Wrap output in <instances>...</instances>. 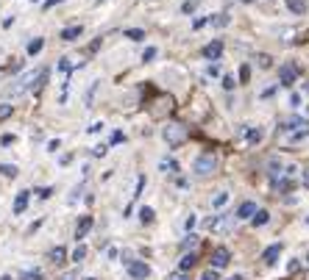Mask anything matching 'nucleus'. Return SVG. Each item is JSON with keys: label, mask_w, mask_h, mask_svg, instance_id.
I'll return each instance as SVG.
<instances>
[{"label": "nucleus", "mask_w": 309, "mask_h": 280, "mask_svg": "<svg viewBox=\"0 0 309 280\" xmlns=\"http://www.w3.org/2000/svg\"><path fill=\"white\" fill-rule=\"evenodd\" d=\"M243 3H254V0H243Z\"/></svg>", "instance_id": "51"}, {"label": "nucleus", "mask_w": 309, "mask_h": 280, "mask_svg": "<svg viewBox=\"0 0 309 280\" xmlns=\"http://www.w3.org/2000/svg\"><path fill=\"white\" fill-rule=\"evenodd\" d=\"M70 70H73V67H70V59H61L59 61V72H64V75H67Z\"/></svg>", "instance_id": "38"}, {"label": "nucleus", "mask_w": 309, "mask_h": 280, "mask_svg": "<svg viewBox=\"0 0 309 280\" xmlns=\"http://www.w3.org/2000/svg\"><path fill=\"white\" fill-rule=\"evenodd\" d=\"M140 219L145 222V225H151V222L156 219V214H153V208H148V205H145V208L140 211Z\"/></svg>", "instance_id": "22"}, {"label": "nucleus", "mask_w": 309, "mask_h": 280, "mask_svg": "<svg viewBox=\"0 0 309 280\" xmlns=\"http://www.w3.org/2000/svg\"><path fill=\"white\" fill-rule=\"evenodd\" d=\"M212 23L218 25V28H226V25H229V17H226V14H218V17H215Z\"/></svg>", "instance_id": "34"}, {"label": "nucleus", "mask_w": 309, "mask_h": 280, "mask_svg": "<svg viewBox=\"0 0 309 280\" xmlns=\"http://www.w3.org/2000/svg\"><path fill=\"white\" fill-rule=\"evenodd\" d=\"M81 34H84V28H81V25H70V28L61 31V39H64V42H73V39H78Z\"/></svg>", "instance_id": "15"}, {"label": "nucleus", "mask_w": 309, "mask_h": 280, "mask_svg": "<svg viewBox=\"0 0 309 280\" xmlns=\"http://www.w3.org/2000/svg\"><path fill=\"white\" fill-rule=\"evenodd\" d=\"M20 280H42V274H39L37 269H31V272H23V274H20Z\"/></svg>", "instance_id": "30"}, {"label": "nucleus", "mask_w": 309, "mask_h": 280, "mask_svg": "<svg viewBox=\"0 0 309 280\" xmlns=\"http://www.w3.org/2000/svg\"><path fill=\"white\" fill-rule=\"evenodd\" d=\"M95 155H97V158H100V155H106V147H103V144H97V147H95Z\"/></svg>", "instance_id": "48"}, {"label": "nucleus", "mask_w": 309, "mask_h": 280, "mask_svg": "<svg viewBox=\"0 0 309 280\" xmlns=\"http://www.w3.org/2000/svg\"><path fill=\"white\" fill-rule=\"evenodd\" d=\"M220 56H223V42H220V39H215V42H209V45L203 48V59L218 61Z\"/></svg>", "instance_id": "7"}, {"label": "nucleus", "mask_w": 309, "mask_h": 280, "mask_svg": "<svg viewBox=\"0 0 309 280\" xmlns=\"http://www.w3.org/2000/svg\"><path fill=\"white\" fill-rule=\"evenodd\" d=\"M34 3H39V0H34Z\"/></svg>", "instance_id": "53"}, {"label": "nucleus", "mask_w": 309, "mask_h": 280, "mask_svg": "<svg viewBox=\"0 0 309 280\" xmlns=\"http://www.w3.org/2000/svg\"><path fill=\"white\" fill-rule=\"evenodd\" d=\"M206 23H209V20H206V17H198V20H195V23H192V28H203Z\"/></svg>", "instance_id": "42"}, {"label": "nucleus", "mask_w": 309, "mask_h": 280, "mask_svg": "<svg viewBox=\"0 0 309 280\" xmlns=\"http://www.w3.org/2000/svg\"><path fill=\"white\" fill-rule=\"evenodd\" d=\"M170 108H173V97H167V95L159 97V103H153V114H156V117H164Z\"/></svg>", "instance_id": "10"}, {"label": "nucleus", "mask_w": 309, "mask_h": 280, "mask_svg": "<svg viewBox=\"0 0 309 280\" xmlns=\"http://www.w3.org/2000/svg\"><path fill=\"white\" fill-rule=\"evenodd\" d=\"M128 274H131V280H145L151 274V266L145 261H128Z\"/></svg>", "instance_id": "4"}, {"label": "nucleus", "mask_w": 309, "mask_h": 280, "mask_svg": "<svg viewBox=\"0 0 309 280\" xmlns=\"http://www.w3.org/2000/svg\"><path fill=\"white\" fill-rule=\"evenodd\" d=\"M229 261H231V252L226 250V247H218V250L212 252V266H215V269L229 266Z\"/></svg>", "instance_id": "6"}, {"label": "nucleus", "mask_w": 309, "mask_h": 280, "mask_svg": "<svg viewBox=\"0 0 309 280\" xmlns=\"http://www.w3.org/2000/svg\"><path fill=\"white\" fill-rule=\"evenodd\" d=\"M126 39L140 42V39H145V31H142V28H128V31H126Z\"/></svg>", "instance_id": "20"}, {"label": "nucleus", "mask_w": 309, "mask_h": 280, "mask_svg": "<svg viewBox=\"0 0 309 280\" xmlns=\"http://www.w3.org/2000/svg\"><path fill=\"white\" fill-rule=\"evenodd\" d=\"M245 136H248V142H251V144H256V142L262 139V131H259V128H251V131L245 133Z\"/></svg>", "instance_id": "28"}, {"label": "nucleus", "mask_w": 309, "mask_h": 280, "mask_svg": "<svg viewBox=\"0 0 309 280\" xmlns=\"http://www.w3.org/2000/svg\"><path fill=\"white\" fill-rule=\"evenodd\" d=\"M59 3H64V0H45V9H53V6H59Z\"/></svg>", "instance_id": "45"}, {"label": "nucleus", "mask_w": 309, "mask_h": 280, "mask_svg": "<svg viewBox=\"0 0 309 280\" xmlns=\"http://www.w3.org/2000/svg\"><path fill=\"white\" fill-rule=\"evenodd\" d=\"M0 172L6 175V178H14V175H17V167H12V164H0Z\"/></svg>", "instance_id": "29"}, {"label": "nucleus", "mask_w": 309, "mask_h": 280, "mask_svg": "<svg viewBox=\"0 0 309 280\" xmlns=\"http://www.w3.org/2000/svg\"><path fill=\"white\" fill-rule=\"evenodd\" d=\"M184 225H187V230H192V227H195V216L189 214V216H187V222H184Z\"/></svg>", "instance_id": "47"}, {"label": "nucleus", "mask_w": 309, "mask_h": 280, "mask_svg": "<svg viewBox=\"0 0 309 280\" xmlns=\"http://www.w3.org/2000/svg\"><path fill=\"white\" fill-rule=\"evenodd\" d=\"M195 6H198V0H187V3L181 6V12H184V14H189V12H195Z\"/></svg>", "instance_id": "36"}, {"label": "nucleus", "mask_w": 309, "mask_h": 280, "mask_svg": "<svg viewBox=\"0 0 309 280\" xmlns=\"http://www.w3.org/2000/svg\"><path fill=\"white\" fill-rule=\"evenodd\" d=\"M229 225H231V219L229 216H212V219H206V227L209 230H229Z\"/></svg>", "instance_id": "9"}, {"label": "nucleus", "mask_w": 309, "mask_h": 280, "mask_svg": "<svg viewBox=\"0 0 309 280\" xmlns=\"http://www.w3.org/2000/svg\"><path fill=\"white\" fill-rule=\"evenodd\" d=\"M195 244H198V236H195V233H189V236L181 241V250H189V247H195Z\"/></svg>", "instance_id": "27"}, {"label": "nucleus", "mask_w": 309, "mask_h": 280, "mask_svg": "<svg viewBox=\"0 0 309 280\" xmlns=\"http://www.w3.org/2000/svg\"><path fill=\"white\" fill-rule=\"evenodd\" d=\"M195 261H198V255H195V252H187V255H184L181 261H178V266H181V272H187V269H192V266H195Z\"/></svg>", "instance_id": "17"}, {"label": "nucleus", "mask_w": 309, "mask_h": 280, "mask_svg": "<svg viewBox=\"0 0 309 280\" xmlns=\"http://www.w3.org/2000/svg\"><path fill=\"white\" fill-rule=\"evenodd\" d=\"M164 139H167V144H181V142H187V136H189V131L184 125H178V122H170V125H164Z\"/></svg>", "instance_id": "3"}, {"label": "nucleus", "mask_w": 309, "mask_h": 280, "mask_svg": "<svg viewBox=\"0 0 309 280\" xmlns=\"http://www.w3.org/2000/svg\"><path fill=\"white\" fill-rule=\"evenodd\" d=\"M226 203H229V194H226V191H220V194L212 200V205H215V208H223Z\"/></svg>", "instance_id": "25"}, {"label": "nucleus", "mask_w": 309, "mask_h": 280, "mask_svg": "<svg viewBox=\"0 0 309 280\" xmlns=\"http://www.w3.org/2000/svg\"><path fill=\"white\" fill-rule=\"evenodd\" d=\"M50 263H56V266H61V263L67 261V247H53V250L48 252Z\"/></svg>", "instance_id": "14"}, {"label": "nucleus", "mask_w": 309, "mask_h": 280, "mask_svg": "<svg viewBox=\"0 0 309 280\" xmlns=\"http://www.w3.org/2000/svg\"><path fill=\"white\" fill-rule=\"evenodd\" d=\"M86 280H95V277H86Z\"/></svg>", "instance_id": "52"}, {"label": "nucleus", "mask_w": 309, "mask_h": 280, "mask_svg": "<svg viewBox=\"0 0 309 280\" xmlns=\"http://www.w3.org/2000/svg\"><path fill=\"white\" fill-rule=\"evenodd\" d=\"M28 200H31V191H20L17 200H14V214H25V208H28Z\"/></svg>", "instance_id": "12"}, {"label": "nucleus", "mask_w": 309, "mask_h": 280, "mask_svg": "<svg viewBox=\"0 0 309 280\" xmlns=\"http://www.w3.org/2000/svg\"><path fill=\"white\" fill-rule=\"evenodd\" d=\"M248 78H251V67L243 64V67H240V81H243V84H248Z\"/></svg>", "instance_id": "32"}, {"label": "nucleus", "mask_w": 309, "mask_h": 280, "mask_svg": "<svg viewBox=\"0 0 309 280\" xmlns=\"http://www.w3.org/2000/svg\"><path fill=\"white\" fill-rule=\"evenodd\" d=\"M0 280H12V277H9V274H3V277H0Z\"/></svg>", "instance_id": "50"}, {"label": "nucleus", "mask_w": 309, "mask_h": 280, "mask_svg": "<svg viewBox=\"0 0 309 280\" xmlns=\"http://www.w3.org/2000/svg\"><path fill=\"white\" fill-rule=\"evenodd\" d=\"M162 169H164V172H178V164L173 161V158H164V161H162Z\"/></svg>", "instance_id": "26"}, {"label": "nucleus", "mask_w": 309, "mask_h": 280, "mask_svg": "<svg viewBox=\"0 0 309 280\" xmlns=\"http://www.w3.org/2000/svg\"><path fill=\"white\" fill-rule=\"evenodd\" d=\"M59 144H61V142H59V139H53V142H50V144H48V150H50V153H56V150H59Z\"/></svg>", "instance_id": "46"}, {"label": "nucleus", "mask_w": 309, "mask_h": 280, "mask_svg": "<svg viewBox=\"0 0 309 280\" xmlns=\"http://www.w3.org/2000/svg\"><path fill=\"white\" fill-rule=\"evenodd\" d=\"M84 258H86V247L78 244V247H75V252H73V263H81Z\"/></svg>", "instance_id": "23"}, {"label": "nucleus", "mask_w": 309, "mask_h": 280, "mask_svg": "<svg viewBox=\"0 0 309 280\" xmlns=\"http://www.w3.org/2000/svg\"><path fill=\"white\" fill-rule=\"evenodd\" d=\"M295 78H298V67L295 64H284L279 70V84L281 86H292L295 84Z\"/></svg>", "instance_id": "5"}, {"label": "nucleus", "mask_w": 309, "mask_h": 280, "mask_svg": "<svg viewBox=\"0 0 309 280\" xmlns=\"http://www.w3.org/2000/svg\"><path fill=\"white\" fill-rule=\"evenodd\" d=\"M295 128H309L306 125V119H301V117H290L284 122V125H281V131H295Z\"/></svg>", "instance_id": "16"}, {"label": "nucleus", "mask_w": 309, "mask_h": 280, "mask_svg": "<svg viewBox=\"0 0 309 280\" xmlns=\"http://www.w3.org/2000/svg\"><path fill=\"white\" fill-rule=\"evenodd\" d=\"M42 45H45V39H31L28 42V56H37L39 50H42Z\"/></svg>", "instance_id": "21"}, {"label": "nucleus", "mask_w": 309, "mask_h": 280, "mask_svg": "<svg viewBox=\"0 0 309 280\" xmlns=\"http://www.w3.org/2000/svg\"><path fill=\"white\" fill-rule=\"evenodd\" d=\"M153 59H156V48H148L145 53H142V61L148 64V61H153Z\"/></svg>", "instance_id": "35"}, {"label": "nucleus", "mask_w": 309, "mask_h": 280, "mask_svg": "<svg viewBox=\"0 0 309 280\" xmlns=\"http://www.w3.org/2000/svg\"><path fill=\"white\" fill-rule=\"evenodd\" d=\"M281 255V244H270L265 250V255H262V261L267 263V266H273V263H276V258Z\"/></svg>", "instance_id": "13"}, {"label": "nucleus", "mask_w": 309, "mask_h": 280, "mask_svg": "<svg viewBox=\"0 0 309 280\" xmlns=\"http://www.w3.org/2000/svg\"><path fill=\"white\" fill-rule=\"evenodd\" d=\"M34 194H39V197H42V200H48V197L53 194V189H50V186H42V189H37V191H34Z\"/></svg>", "instance_id": "33"}, {"label": "nucleus", "mask_w": 309, "mask_h": 280, "mask_svg": "<svg viewBox=\"0 0 309 280\" xmlns=\"http://www.w3.org/2000/svg\"><path fill=\"white\" fill-rule=\"evenodd\" d=\"M167 280H189V277H187V274H184V272H176V274H170Z\"/></svg>", "instance_id": "43"}, {"label": "nucleus", "mask_w": 309, "mask_h": 280, "mask_svg": "<svg viewBox=\"0 0 309 280\" xmlns=\"http://www.w3.org/2000/svg\"><path fill=\"white\" fill-rule=\"evenodd\" d=\"M234 86H237V84H234V78H231V75H223V89H229V92H231Z\"/></svg>", "instance_id": "37"}, {"label": "nucleus", "mask_w": 309, "mask_h": 280, "mask_svg": "<svg viewBox=\"0 0 309 280\" xmlns=\"http://www.w3.org/2000/svg\"><path fill=\"white\" fill-rule=\"evenodd\" d=\"M306 261H309V255H306Z\"/></svg>", "instance_id": "54"}, {"label": "nucleus", "mask_w": 309, "mask_h": 280, "mask_svg": "<svg viewBox=\"0 0 309 280\" xmlns=\"http://www.w3.org/2000/svg\"><path fill=\"white\" fill-rule=\"evenodd\" d=\"M306 136H309V128H301V131H295L290 136V142H301V139H306Z\"/></svg>", "instance_id": "31"}, {"label": "nucleus", "mask_w": 309, "mask_h": 280, "mask_svg": "<svg viewBox=\"0 0 309 280\" xmlns=\"http://www.w3.org/2000/svg\"><path fill=\"white\" fill-rule=\"evenodd\" d=\"M270 64H273V61H270V56H265V53H262V56H259V67H262V70H267Z\"/></svg>", "instance_id": "39"}, {"label": "nucleus", "mask_w": 309, "mask_h": 280, "mask_svg": "<svg viewBox=\"0 0 309 280\" xmlns=\"http://www.w3.org/2000/svg\"><path fill=\"white\" fill-rule=\"evenodd\" d=\"M42 84H48V70H34V72L20 78L9 92H12V95H20V92H28V89H39Z\"/></svg>", "instance_id": "1"}, {"label": "nucleus", "mask_w": 309, "mask_h": 280, "mask_svg": "<svg viewBox=\"0 0 309 280\" xmlns=\"http://www.w3.org/2000/svg\"><path fill=\"white\" fill-rule=\"evenodd\" d=\"M195 175H212L215 169H218V155L215 153H200L198 158H195Z\"/></svg>", "instance_id": "2"}, {"label": "nucleus", "mask_w": 309, "mask_h": 280, "mask_svg": "<svg viewBox=\"0 0 309 280\" xmlns=\"http://www.w3.org/2000/svg\"><path fill=\"white\" fill-rule=\"evenodd\" d=\"M14 114V108L9 106V103H0V122H3V119H9Z\"/></svg>", "instance_id": "24"}, {"label": "nucleus", "mask_w": 309, "mask_h": 280, "mask_svg": "<svg viewBox=\"0 0 309 280\" xmlns=\"http://www.w3.org/2000/svg\"><path fill=\"white\" fill-rule=\"evenodd\" d=\"M123 139H126V136H123V133H120V131H117V133H112V144H120V142H123Z\"/></svg>", "instance_id": "41"}, {"label": "nucleus", "mask_w": 309, "mask_h": 280, "mask_svg": "<svg viewBox=\"0 0 309 280\" xmlns=\"http://www.w3.org/2000/svg\"><path fill=\"white\" fill-rule=\"evenodd\" d=\"M200 280H218V272H215V269H209V272L200 274Z\"/></svg>", "instance_id": "40"}, {"label": "nucleus", "mask_w": 309, "mask_h": 280, "mask_svg": "<svg viewBox=\"0 0 309 280\" xmlns=\"http://www.w3.org/2000/svg\"><path fill=\"white\" fill-rule=\"evenodd\" d=\"M254 214H256V205L251 203V200H245V203L237 208V219H254Z\"/></svg>", "instance_id": "11"}, {"label": "nucleus", "mask_w": 309, "mask_h": 280, "mask_svg": "<svg viewBox=\"0 0 309 280\" xmlns=\"http://www.w3.org/2000/svg\"><path fill=\"white\" fill-rule=\"evenodd\" d=\"M12 142H14V136H12V133H6V136L0 139V144H6V147H9V144H12Z\"/></svg>", "instance_id": "44"}, {"label": "nucleus", "mask_w": 309, "mask_h": 280, "mask_svg": "<svg viewBox=\"0 0 309 280\" xmlns=\"http://www.w3.org/2000/svg\"><path fill=\"white\" fill-rule=\"evenodd\" d=\"M267 219H270V214H267V211H256L251 222H254L256 227H262V225H267Z\"/></svg>", "instance_id": "19"}, {"label": "nucleus", "mask_w": 309, "mask_h": 280, "mask_svg": "<svg viewBox=\"0 0 309 280\" xmlns=\"http://www.w3.org/2000/svg\"><path fill=\"white\" fill-rule=\"evenodd\" d=\"M287 9H290L292 14H303L306 12V3H303V0H287Z\"/></svg>", "instance_id": "18"}, {"label": "nucleus", "mask_w": 309, "mask_h": 280, "mask_svg": "<svg viewBox=\"0 0 309 280\" xmlns=\"http://www.w3.org/2000/svg\"><path fill=\"white\" fill-rule=\"evenodd\" d=\"M303 183L309 186V167H306V172H303Z\"/></svg>", "instance_id": "49"}, {"label": "nucleus", "mask_w": 309, "mask_h": 280, "mask_svg": "<svg viewBox=\"0 0 309 280\" xmlns=\"http://www.w3.org/2000/svg\"><path fill=\"white\" fill-rule=\"evenodd\" d=\"M92 225H95V219H92V216H81V219H78V227H75V238H78V241H84L86 233L92 230Z\"/></svg>", "instance_id": "8"}]
</instances>
